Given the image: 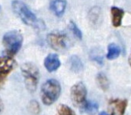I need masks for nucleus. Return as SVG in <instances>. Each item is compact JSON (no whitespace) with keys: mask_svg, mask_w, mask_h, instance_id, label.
<instances>
[{"mask_svg":"<svg viewBox=\"0 0 131 115\" xmlns=\"http://www.w3.org/2000/svg\"><path fill=\"white\" fill-rule=\"evenodd\" d=\"M61 93V85L55 79H49L41 88L42 101L46 106H50L57 100Z\"/></svg>","mask_w":131,"mask_h":115,"instance_id":"nucleus-1","label":"nucleus"},{"mask_svg":"<svg viewBox=\"0 0 131 115\" xmlns=\"http://www.w3.org/2000/svg\"><path fill=\"white\" fill-rule=\"evenodd\" d=\"M12 9H13L14 13L17 15V17H19L25 24L35 28L41 27L38 24L39 20L36 16L24 3L19 1V0H14L12 3Z\"/></svg>","mask_w":131,"mask_h":115,"instance_id":"nucleus-2","label":"nucleus"},{"mask_svg":"<svg viewBox=\"0 0 131 115\" xmlns=\"http://www.w3.org/2000/svg\"><path fill=\"white\" fill-rule=\"evenodd\" d=\"M20 71L25 78V84L27 89L31 93H34L37 88L39 81V68L32 63H25L21 65Z\"/></svg>","mask_w":131,"mask_h":115,"instance_id":"nucleus-3","label":"nucleus"},{"mask_svg":"<svg viewBox=\"0 0 131 115\" xmlns=\"http://www.w3.org/2000/svg\"><path fill=\"white\" fill-rule=\"evenodd\" d=\"M23 36L18 31L6 32L3 38V44L7 56H13L20 49L23 43Z\"/></svg>","mask_w":131,"mask_h":115,"instance_id":"nucleus-4","label":"nucleus"},{"mask_svg":"<svg viewBox=\"0 0 131 115\" xmlns=\"http://www.w3.org/2000/svg\"><path fill=\"white\" fill-rule=\"evenodd\" d=\"M47 42L50 46L59 52H62L68 49V39L65 34L60 32H52L47 35Z\"/></svg>","mask_w":131,"mask_h":115,"instance_id":"nucleus-5","label":"nucleus"},{"mask_svg":"<svg viewBox=\"0 0 131 115\" xmlns=\"http://www.w3.org/2000/svg\"><path fill=\"white\" fill-rule=\"evenodd\" d=\"M87 91L82 82L75 84L71 88V99L76 107H82L86 103Z\"/></svg>","mask_w":131,"mask_h":115,"instance_id":"nucleus-6","label":"nucleus"},{"mask_svg":"<svg viewBox=\"0 0 131 115\" xmlns=\"http://www.w3.org/2000/svg\"><path fill=\"white\" fill-rule=\"evenodd\" d=\"M16 66V61L10 56H0V86H1Z\"/></svg>","mask_w":131,"mask_h":115,"instance_id":"nucleus-7","label":"nucleus"},{"mask_svg":"<svg viewBox=\"0 0 131 115\" xmlns=\"http://www.w3.org/2000/svg\"><path fill=\"white\" fill-rule=\"evenodd\" d=\"M127 100L120 99H112L108 103V110L111 115H123L125 113Z\"/></svg>","mask_w":131,"mask_h":115,"instance_id":"nucleus-8","label":"nucleus"},{"mask_svg":"<svg viewBox=\"0 0 131 115\" xmlns=\"http://www.w3.org/2000/svg\"><path fill=\"white\" fill-rule=\"evenodd\" d=\"M44 66L49 72H53L57 71L61 66L59 56L55 53L49 54L44 60Z\"/></svg>","mask_w":131,"mask_h":115,"instance_id":"nucleus-9","label":"nucleus"},{"mask_svg":"<svg viewBox=\"0 0 131 115\" xmlns=\"http://www.w3.org/2000/svg\"><path fill=\"white\" fill-rule=\"evenodd\" d=\"M110 12H111V17H112V24L113 27L115 28L120 27L122 25L123 18L125 14L124 10L117 6H112Z\"/></svg>","mask_w":131,"mask_h":115,"instance_id":"nucleus-10","label":"nucleus"},{"mask_svg":"<svg viewBox=\"0 0 131 115\" xmlns=\"http://www.w3.org/2000/svg\"><path fill=\"white\" fill-rule=\"evenodd\" d=\"M67 2L65 0H53L50 3L52 12L57 17H61L65 12Z\"/></svg>","mask_w":131,"mask_h":115,"instance_id":"nucleus-11","label":"nucleus"},{"mask_svg":"<svg viewBox=\"0 0 131 115\" xmlns=\"http://www.w3.org/2000/svg\"><path fill=\"white\" fill-rule=\"evenodd\" d=\"M121 53V49L118 45L115 43L109 44L108 46V53L106 55V57L108 60H112L119 56Z\"/></svg>","mask_w":131,"mask_h":115,"instance_id":"nucleus-12","label":"nucleus"},{"mask_svg":"<svg viewBox=\"0 0 131 115\" xmlns=\"http://www.w3.org/2000/svg\"><path fill=\"white\" fill-rule=\"evenodd\" d=\"M82 110L86 113L90 115H94L99 109V106L96 102L93 101H86V103L82 106Z\"/></svg>","mask_w":131,"mask_h":115,"instance_id":"nucleus-13","label":"nucleus"},{"mask_svg":"<svg viewBox=\"0 0 131 115\" xmlns=\"http://www.w3.org/2000/svg\"><path fill=\"white\" fill-rule=\"evenodd\" d=\"M97 83L98 86L103 90L107 91L109 88V81L107 76L103 73H99L97 75Z\"/></svg>","mask_w":131,"mask_h":115,"instance_id":"nucleus-14","label":"nucleus"},{"mask_svg":"<svg viewBox=\"0 0 131 115\" xmlns=\"http://www.w3.org/2000/svg\"><path fill=\"white\" fill-rule=\"evenodd\" d=\"M70 64H71V69L74 72H79L82 69V63L81 62V60L76 56H73L70 59Z\"/></svg>","mask_w":131,"mask_h":115,"instance_id":"nucleus-15","label":"nucleus"},{"mask_svg":"<svg viewBox=\"0 0 131 115\" xmlns=\"http://www.w3.org/2000/svg\"><path fill=\"white\" fill-rule=\"evenodd\" d=\"M56 115H76V114L72 110V109L70 108L68 106H66L64 104H61L57 107Z\"/></svg>","mask_w":131,"mask_h":115,"instance_id":"nucleus-16","label":"nucleus"},{"mask_svg":"<svg viewBox=\"0 0 131 115\" xmlns=\"http://www.w3.org/2000/svg\"><path fill=\"white\" fill-rule=\"evenodd\" d=\"M28 109H29V111L32 113L33 114H39L41 111V108H40L39 103L35 100H31L29 103Z\"/></svg>","mask_w":131,"mask_h":115,"instance_id":"nucleus-17","label":"nucleus"},{"mask_svg":"<svg viewBox=\"0 0 131 115\" xmlns=\"http://www.w3.org/2000/svg\"><path fill=\"white\" fill-rule=\"evenodd\" d=\"M69 28L71 31V32H72L75 34V36L76 38H78L79 39H82V31H81V30L78 28V26L75 24L73 21H70V23H69Z\"/></svg>","mask_w":131,"mask_h":115,"instance_id":"nucleus-18","label":"nucleus"},{"mask_svg":"<svg viewBox=\"0 0 131 115\" xmlns=\"http://www.w3.org/2000/svg\"><path fill=\"white\" fill-rule=\"evenodd\" d=\"M3 110H4V104H3L1 97H0V113L3 111Z\"/></svg>","mask_w":131,"mask_h":115,"instance_id":"nucleus-19","label":"nucleus"},{"mask_svg":"<svg viewBox=\"0 0 131 115\" xmlns=\"http://www.w3.org/2000/svg\"><path fill=\"white\" fill-rule=\"evenodd\" d=\"M99 115H109V114H108V113H107L106 112H104V111H102V112L100 113Z\"/></svg>","mask_w":131,"mask_h":115,"instance_id":"nucleus-20","label":"nucleus"},{"mask_svg":"<svg viewBox=\"0 0 131 115\" xmlns=\"http://www.w3.org/2000/svg\"><path fill=\"white\" fill-rule=\"evenodd\" d=\"M129 66L131 67V53H130V55H129Z\"/></svg>","mask_w":131,"mask_h":115,"instance_id":"nucleus-21","label":"nucleus"}]
</instances>
